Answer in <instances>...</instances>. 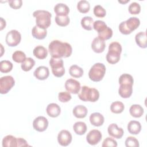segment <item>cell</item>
<instances>
[{
  "instance_id": "9",
  "label": "cell",
  "mask_w": 147,
  "mask_h": 147,
  "mask_svg": "<svg viewBox=\"0 0 147 147\" xmlns=\"http://www.w3.org/2000/svg\"><path fill=\"white\" fill-rule=\"evenodd\" d=\"M48 126V119L43 117L39 116L36 118L33 122V128L40 132H42L45 131Z\"/></svg>"
},
{
  "instance_id": "2",
  "label": "cell",
  "mask_w": 147,
  "mask_h": 147,
  "mask_svg": "<svg viewBox=\"0 0 147 147\" xmlns=\"http://www.w3.org/2000/svg\"><path fill=\"white\" fill-rule=\"evenodd\" d=\"M33 15L36 17V25L47 29L51 24L52 14L50 12L44 10H37L33 12Z\"/></svg>"
},
{
  "instance_id": "4",
  "label": "cell",
  "mask_w": 147,
  "mask_h": 147,
  "mask_svg": "<svg viewBox=\"0 0 147 147\" xmlns=\"http://www.w3.org/2000/svg\"><path fill=\"white\" fill-rule=\"evenodd\" d=\"M140 20L135 17H130L125 21L120 23L119 25V30L122 34H129L133 30H136L140 25Z\"/></svg>"
},
{
  "instance_id": "44",
  "label": "cell",
  "mask_w": 147,
  "mask_h": 147,
  "mask_svg": "<svg viewBox=\"0 0 147 147\" xmlns=\"http://www.w3.org/2000/svg\"><path fill=\"white\" fill-rule=\"evenodd\" d=\"M102 147H107V146L116 147L117 146V142L114 139L111 137H107L106 139L104 140L103 144L102 145Z\"/></svg>"
},
{
  "instance_id": "41",
  "label": "cell",
  "mask_w": 147,
  "mask_h": 147,
  "mask_svg": "<svg viewBox=\"0 0 147 147\" xmlns=\"http://www.w3.org/2000/svg\"><path fill=\"white\" fill-rule=\"evenodd\" d=\"M125 146L126 147H138L139 142L137 138L134 137H128L125 140Z\"/></svg>"
},
{
  "instance_id": "1",
  "label": "cell",
  "mask_w": 147,
  "mask_h": 147,
  "mask_svg": "<svg viewBox=\"0 0 147 147\" xmlns=\"http://www.w3.org/2000/svg\"><path fill=\"white\" fill-rule=\"evenodd\" d=\"M48 51L52 57L65 58L71 55L72 48L71 45L68 42L55 40L49 43Z\"/></svg>"
},
{
  "instance_id": "18",
  "label": "cell",
  "mask_w": 147,
  "mask_h": 147,
  "mask_svg": "<svg viewBox=\"0 0 147 147\" xmlns=\"http://www.w3.org/2000/svg\"><path fill=\"white\" fill-rule=\"evenodd\" d=\"M90 123L95 126H100L105 121L104 117L99 113H92L90 116Z\"/></svg>"
},
{
  "instance_id": "3",
  "label": "cell",
  "mask_w": 147,
  "mask_h": 147,
  "mask_svg": "<svg viewBox=\"0 0 147 147\" xmlns=\"http://www.w3.org/2000/svg\"><path fill=\"white\" fill-rule=\"evenodd\" d=\"M79 98L84 102L89 101L95 102L99 98V92L96 88H90L87 86L81 87L78 94Z\"/></svg>"
},
{
  "instance_id": "32",
  "label": "cell",
  "mask_w": 147,
  "mask_h": 147,
  "mask_svg": "<svg viewBox=\"0 0 147 147\" xmlns=\"http://www.w3.org/2000/svg\"><path fill=\"white\" fill-rule=\"evenodd\" d=\"M118 82L119 84H129L133 86L134 80L131 75L127 74H123L119 76Z\"/></svg>"
},
{
  "instance_id": "43",
  "label": "cell",
  "mask_w": 147,
  "mask_h": 147,
  "mask_svg": "<svg viewBox=\"0 0 147 147\" xmlns=\"http://www.w3.org/2000/svg\"><path fill=\"white\" fill-rule=\"evenodd\" d=\"M71 95L68 92L62 91L58 94V99L61 102H67L71 99Z\"/></svg>"
},
{
  "instance_id": "17",
  "label": "cell",
  "mask_w": 147,
  "mask_h": 147,
  "mask_svg": "<svg viewBox=\"0 0 147 147\" xmlns=\"http://www.w3.org/2000/svg\"><path fill=\"white\" fill-rule=\"evenodd\" d=\"M133 86L129 84H120L118 89L119 95L123 98H128L132 94Z\"/></svg>"
},
{
  "instance_id": "46",
  "label": "cell",
  "mask_w": 147,
  "mask_h": 147,
  "mask_svg": "<svg viewBox=\"0 0 147 147\" xmlns=\"http://www.w3.org/2000/svg\"><path fill=\"white\" fill-rule=\"evenodd\" d=\"M29 146L26 141L22 138H17V146Z\"/></svg>"
},
{
  "instance_id": "10",
  "label": "cell",
  "mask_w": 147,
  "mask_h": 147,
  "mask_svg": "<svg viewBox=\"0 0 147 147\" xmlns=\"http://www.w3.org/2000/svg\"><path fill=\"white\" fill-rule=\"evenodd\" d=\"M72 137L71 133L67 130H61L57 136L59 144L63 146H68L72 141Z\"/></svg>"
},
{
  "instance_id": "40",
  "label": "cell",
  "mask_w": 147,
  "mask_h": 147,
  "mask_svg": "<svg viewBox=\"0 0 147 147\" xmlns=\"http://www.w3.org/2000/svg\"><path fill=\"white\" fill-rule=\"evenodd\" d=\"M129 11L131 14H138L141 11L140 5L136 2H132L129 6Z\"/></svg>"
},
{
  "instance_id": "13",
  "label": "cell",
  "mask_w": 147,
  "mask_h": 147,
  "mask_svg": "<svg viewBox=\"0 0 147 147\" xmlns=\"http://www.w3.org/2000/svg\"><path fill=\"white\" fill-rule=\"evenodd\" d=\"M109 134L117 139H120L123 135V130L121 127H118L116 123L110 124L107 128Z\"/></svg>"
},
{
  "instance_id": "12",
  "label": "cell",
  "mask_w": 147,
  "mask_h": 147,
  "mask_svg": "<svg viewBox=\"0 0 147 147\" xmlns=\"http://www.w3.org/2000/svg\"><path fill=\"white\" fill-rule=\"evenodd\" d=\"M65 88L68 92L76 94L79 93L81 87L80 83L76 80L68 79L65 83Z\"/></svg>"
},
{
  "instance_id": "22",
  "label": "cell",
  "mask_w": 147,
  "mask_h": 147,
  "mask_svg": "<svg viewBox=\"0 0 147 147\" xmlns=\"http://www.w3.org/2000/svg\"><path fill=\"white\" fill-rule=\"evenodd\" d=\"M87 113V109L83 105H78L75 106L72 111L74 115L78 118H83L86 117Z\"/></svg>"
},
{
  "instance_id": "7",
  "label": "cell",
  "mask_w": 147,
  "mask_h": 147,
  "mask_svg": "<svg viewBox=\"0 0 147 147\" xmlns=\"http://www.w3.org/2000/svg\"><path fill=\"white\" fill-rule=\"evenodd\" d=\"M15 81L10 75L5 76L0 79V92L2 94H7L14 86Z\"/></svg>"
},
{
  "instance_id": "42",
  "label": "cell",
  "mask_w": 147,
  "mask_h": 147,
  "mask_svg": "<svg viewBox=\"0 0 147 147\" xmlns=\"http://www.w3.org/2000/svg\"><path fill=\"white\" fill-rule=\"evenodd\" d=\"M94 14L98 17H104L106 14V10L100 5H96L94 8Z\"/></svg>"
},
{
  "instance_id": "8",
  "label": "cell",
  "mask_w": 147,
  "mask_h": 147,
  "mask_svg": "<svg viewBox=\"0 0 147 147\" xmlns=\"http://www.w3.org/2000/svg\"><path fill=\"white\" fill-rule=\"evenodd\" d=\"M21 40V35L17 30H11L9 31L6 36L5 41L6 44L10 47H16L20 44Z\"/></svg>"
},
{
  "instance_id": "34",
  "label": "cell",
  "mask_w": 147,
  "mask_h": 147,
  "mask_svg": "<svg viewBox=\"0 0 147 147\" xmlns=\"http://www.w3.org/2000/svg\"><path fill=\"white\" fill-rule=\"evenodd\" d=\"M90 3L86 0H81L77 4L78 10L82 13H86L90 10Z\"/></svg>"
},
{
  "instance_id": "29",
  "label": "cell",
  "mask_w": 147,
  "mask_h": 147,
  "mask_svg": "<svg viewBox=\"0 0 147 147\" xmlns=\"http://www.w3.org/2000/svg\"><path fill=\"white\" fill-rule=\"evenodd\" d=\"M69 73L74 78H80L83 75V69L77 65H72L69 69Z\"/></svg>"
},
{
  "instance_id": "45",
  "label": "cell",
  "mask_w": 147,
  "mask_h": 147,
  "mask_svg": "<svg viewBox=\"0 0 147 147\" xmlns=\"http://www.w3.org/2000/svg\"><path fill=\"white\" fill-rule=\"evenodd\" d=\"M9 3L11 8L18 9L22 6V1L21 0H10L9 1Z\"/></svg>"
},
{
  "instance_id": "48",
  "label": "cell",
  "mask_w": 147,
  "mask_h": 147,
  "mask_svg": "<svg viewBox=\"0 0 147 147\" xmlns=\"http://www.w3.org/2000/svg\"><path fill=\"white\" fill-rule=\"evenodd\" d=\"M118 2L119 3H127L128 2H129V0H127L126 1H118Z\"/></svg>"
},
{
  "instance_id": "30",
  "label": "cell",
  "mask_w": 147,
  "mask_h": 147,
  "mask_svg": "<svg viewBox=\"0 0 147 147\" xmlns=\"http://www.w3.org/2000/svg\"><path fill=\"white\" fill-rule=\"evenodd\" d=\"M125 109L124 105L120 101H115L111 103L110 106V110L112 113L115 114L121 113Z\"/></svg>"
},
{
  "instance_id": "11",
  "label": "cell",
  "mask_w": 147,
  "mask_h": 147,
  "mask_svg": "<svg viewBox=\"0 0 147 147\" xmlns=\"http://www.w3.org/2000/svg\"><path fill=\"white\" fill-rule=\"evenodd\" d=\"M101 132L96 129H93L89 131L86 136L87 142L91 145H95L98 144L102 139Z\"/></svg>"
},
{
  "instance_id": "21",
  "label": "cell",
  "mask_w": 147,
  "mask_h": 147,
  "mask_svg": "<svg viewBox=\"0 0 147 147\" xmlns=\"http://www.w3.org/2000/svg\"><path fill=\"white\" fill-rule=\"evenodd\" d=\"M135 40L137 44L142 48H146L147 47V40L146 32H140L136 34L135 36Z\"/></svg>"
},
{
  "instance_id": "25",
  "label": "cell",
  "mask_w": 147,
  "mask_h": 147,
  "mask_svg": "<svg viewBox=\"0 0 147 147\" xmlns=\"http://www.w3.org/2000/svg\"><path fill=\"white\" fill-rule=\"evenodd\" d=\"M121 52L122 47L119 42L114 41L109 44L108 53L115 56H120Z\"/></svg>"
},
{
  "instance_id": "28",
  "label": "cell",
  "mask_w": 147,
  "mask_h": 147,
  "mask_svg": "<svg viewBox=\"0 0 147 147\" xmlns=\"http://www.w3.org/2000/svg\"><path fill=\"white\" fill-rule=\"evenodd\" d=\"M73 129L76 134L83 135L87 131V126L84 122L79 121L74 123Z\"/></svg>"
},
{
  "instance_id": "26",
  "label": "cell",
  "mask_w": 147,
  "mask_h": 147,
  "mask_svg": "<svg viewBox=\"0 0 147 147\" xmlns=\"http://www.w3.org/2000/svg\"><path fill=\"white\" fill-rule=\"evenodd\" d=\"M3 147H17V138L11 136L7 135L2 140Z\"/></svg>"
},
{
  "instance_id": "24",
  "label": "cell",
  "mask_w": 147,
  "mask_h": 147,
  "mask_svg": "<svg viewBox=\"0 0 147 147\" xmlns=\"http://www.w3.org/2000/svg\"><path fill=\"white\" fill-rule=\"evenodd\" d=\"M33 55L38 59H44L48 55L47 49L41 45L36 47L33 51Z\"/></svg>"
},
{
  "instance_id": "38",
  "label": "cell",
  "mask_w": 147,
  "mask_h": 147,
  "mask_svg": "<svg viewBox=\"0 0 147 147\" xmlns=\"http://www.w3.org/2000/svg\"><path fill=\"white\" fill-rule=\"evenodd\" d=\"M98 37H99L100 39H101L103 41L109 40L113 36V30L107 26V28L104 31L98 33Z\"/></svg>"
},
{
  "instance_id": "27",
  "label": "cell",
  "mask_w": 147,
  "mask_h": 147,
  "mask_svg": "<svg viewBox=\"0 0 147 147\" xmlns=\"http://www.w3.org/2000/svg\"><path fill=\"white\" fill-rule=\"evenodd\" d=\"M130 115L135 118L141 117L144 112V109L140 105H133L129 109Z\"/></svg>"
},
{
  "instance_id": "14",
  "label": "cell",
  "mask_w": 147,
  "mask_h": 147,
  "mask_svg": "<svg viewBox=\"0 0 147 147\" xmlns=\"http://www.w3.org/2000/svg\"><path fill=\"white\" fill-rule=\"evenodd\" d=\"M33 75L36 79L43 80L48 78L49 75V71L48 68L45 66H40L35 69Z\"/></svg>"
},
{
  "instance_id": "23",
  "label": "cell",
  "mask_w": 147,
  "mask_h": 147,
  "mask_svg": "<svg viewBox=\"0 0 147 147\" xmlns=\"http://www.w3.org/2000/svg\"><path fill=\"white\" fill-rule=\"evenodd\" d=\"M127 130L131 134H137L141 130V123L137 121H130L127 125Z\"/></svg>"
},
{
  "instance_id": "33",
  "label": "cell",
  "mask_w": 147,
  "mask_h": 147,
  "mask_svg": "<svg viewBox=\"0 0 147 147\" xmlns=\"http://www.w3.org/2000/svg\"><path fill=\"white\" fill-rule=\"evenodd\" d=\"M35 65V61L31 57L26 58V59L21 63V68L24 71H30Z\"/></svg>"
},
{
  "instance_id": "5",
  "label": "cell",
  "mask_w": 147,
  "mask_h": 147,
  "mask_svg": "<svg viewBox=\"0 0 147 147\" xmlns=\"http://www.w3.org/2000/svg\"><path fill=\"white\" fill-rule=\"evenodd\" d=\"M105 72V65L103 63H97L94 64L90 68L88 72V76L93 82H99L104 77Z\"/></svg>"
},
{
  "instance_id": "6",
  "label": "cell",
  "mask_w": 147,
  "mask_h": 147,
  "mask_svg": "<svg viewBox=\"0 0 147 147\" xmlns=\"http://www.w3.org/2000/svg\"><path fill=\"white\" fill-rule=\"evenodd\" d=\"M49 65L52 68V72L56 77H61L65 74L63 60L61 58L51 57L49 60Z\"/></svg>"
},
{
  "instance_id": "37",
  "label": "cell",
  "mask_w": 147,
  "mask_h": 147,
  "mask_svg": "<svg viewBox=\"0 0 147 147\" xmlns=\"http://www.w3.org/2000/svg\"><path fill=\"white\" fill-rule=\"evenodd\" d=\"M69 18L68 16H56L55 17V22L59 26H65L68 25L69 23Z\"/></svg>"
},
{
  "instance_id": "15",
  "label": "cell",
  "mask_w": 147,
  "mask_h": 147,
  "mask_svg": "<svg viewBox=\"0 0 147 147\" xmlns=\"http://www.w3.org/2000/svg\"><path fill=\"white\" fill-rule=\"evenodd\" d=\"M105 42L104 41L100 39L99 37L94 38L91 43V48L94 52L99 53L104 51L105 49Z\"/></svg>"
},
{
  "instance_id": "20",
  "label": "cell",
  "mask_w": 147,
  "mask_h": 147,
  "mask_svg": "<svg viewBox=\"0 0 147 147\" xmlns=\"http://www.w3.org/2000/svg\"><path fill=\"white\" fill-rule=\"evenodd\" d=\"M32 34L34 38L38 40H42L47 36V29L41 28L37 25H35L32 28Z\"/></svg>"
},
{
  "instance_id": "39",
  "label": "cell",
  "mask_w": 147,
  "mask_h": 147,
  "mask_svg": "<svg viewBox=\"0 0 147 147\" xmlns=\"http://www.w3.org/2000/svg\"><path fill=\"white\" fill-rule=\"evenodd\" d=\"M107 28L106 23L101 20H96L93 23V28L98 33L104 31Z\"/></svg>"
},
{
  "instance_id": "16",
  "label": "cell",
  "mask_w": 147,
  "mask_h": 147,
  "mask_svg": "<svg viewBox=\"0 0 147 147\" xmlns=\"http://www.w3.org/2000/svg\"><path fill=\"white\" fill-rule=\"evenodd\" d=\"M46 111L49 117L55 118L60 115L61 112V109L57 104L52 103L47 106Z\"/></svg>"
},
{
  "instance_id": "36",
  "label": "cell",
  "mask_w": 147,
  "mask_h": 147,
  "mask_svg": "<svg viewBox=\"0 0 147 147\" xmlns=\"http://www.w3.org/2000/svg\"><path fill=\"white\" fill-rule=\"evenodd\" d=\"M12 59L16 63H22L26 59V55L21 51H16L12 55Z\"/></svg>"
},
{
  "instance_id": "31",
  "label": "cell",
  "mask_w": 147,
  "mask_h": 147,
  "mask_svg": "<svg viewBox=\"0 0 147 147\" xmlns=\"http://www.w3.org/2000/svg\"><path fill=\"white\" fill-rule=\"evenodd\" d=\"M81 25L86 30H91L93 28V19L91 17L86 16L81 20Z\"/></svg>"
},
{
  "instance_id": "47",
  "label": "cell",
  "mask_w": 147,
  "mask_h": 147,
  "mask_svg": "<svg viewBox=\"0 0 147 147\" xmlns=\"http://www.w3.org/2000/svg\"><path fill=\"white\" fill-rule=\"evenodd\" d=\"M0 20H1V28H0V30H2L4 28H5L6 24V21L5 20H3L2 17H1Z\"/></svg>"
},
{
  "instance_id": "19",
  "label": "cell",
  "mask_w": 147,
  "mask_h": 147,
  "mask_svg": "<svg viewBox=\"0 0 147 147\" xmlns=\"http://www.w3.org/2000/svg\"><path fill=\"white\" fill-rule=\"evenodd\" d=\"M54 11L56 14V16H68L69 14V9L67 5L63 3H59L55 6Z\"/></svg>"
},
{
  "instance_id": "35",
  "label": "cell",
  "mask_w": 147,
  "mask_h": 147,
  "mask_svg": "<svg viewBox=\"0 0 147 147\" xmlns=\"http://www.w3.org/2000/svg\"><path fill=\"white\" fill-rule=\"evenodd\" d=\"M13 64L8 60H2L0 62V71L2 73H7L11 71Z\"/></svg>"
}]
</instances>
